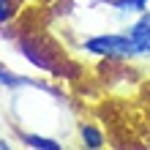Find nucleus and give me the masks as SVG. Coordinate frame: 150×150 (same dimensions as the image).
<instances>
[{
    "instance_id": "nucleus-1",
    "label": "nucleus",
    "mask_w": 150,
    "mask_h": 150,
    "mask_svg": "<svg viewBox=\"0 0 150 150\" xmlns=\"http://www.w3.org/2000/svg\"><path fill=\"white\" fill-rule=\"evenodd\" d=\"M82 49L93 57H104V60H134L139 57V49L134 38L123 33H98L82 41Z\"/></svg>"
},
{
    "instance_id": "nucleus-2",
    "label": "nucleus",
    "mask_w": 150,
    "mask_h": 150,
    "mask_svg": "<svg viewBox=\"0 0 150 150\" xmlns=\"http://www.w3.org/2000/svg\"><path fill=\"white\" fill-rule=\"evenodd\" d=\"M126 33L134 38L137 49H139V57H150V11L137 14V19L126 28Z\"/></svg>"
},
{
    "instance_id": "nucleus-3",
    "label": "nucleus",
    "mask_w": 150,
    "mask_h": 150,
    "mask_svg": "<svg viewBox=\"0 0 150 150\" xmlns=\"http://www.w3.org/2000/svg\"><path fill=\"white\" fill-rule=\"evenodd\" d=\"M0 87L6 90H22V87H41V90H49L41 79H30V76H22V74H14L8 68L0 66Z\"/></svg>"
},
{
    "instance_id": "nucleus-4",
    "label": "nucleus",
    "mask_w": 150,
    "mask_h": 150,
    "mask_svg": "<svg viewBox=\"0 0 150 150\" xmlns=\"http://www.w3.org/2000/svg\"><path fill=\"white\" fill-rule=\"evenodd\" d=\"M22 145H28L33 150H63V142H57L55 137H44V134H19Z\"/></svg>"
},
{
    "instance_id": "nucleus-5",
    "label": "nucleus",
    "mask_w": 150,
    "mask_h": 150,
    "mask_svg": "<svg viewBox=\"0 0 150 150\" xmlns=\"http://www.w3.org/2000/svg\"><path fill=\"white\" fill-rule=\"evenodd\" d=\"M147 3L150 0H107V6H112L117 11V16H137L147 11Z\"/></svg>"
},
{
    "instance_id": "nucleus-6",
    "label": "nucleus",
    "mask_w": 150,
    "mask_h": 150,
    "mask_svg": "<svg viewBox=\"0 0 150 150\" xmlns=\"http://www.w3.org/2000/svg\"><path fill=\"white\" fill-rule=\"evenodd\" d=\"M79 139H82V145L90 147V150H101L104 147V134H101V128L93 126V123H82V126H79Z\"/></svg>"
},
{
    "instance_id": "nucleus-7",
    "label": "nucleus",
    "mask_w": 150,
    "mask_h": 150,
    "mask_svg": "<svg viewBox=\"0 0 150 150\" xmlns=\"http://www.w3.org/2000/svg\"><path fill=\"white\" fill-rule=\"evenodd\" d=\"M19 11V0H0V25L11 22Z\"/></svg>"
},
{
    "instance_id": "nucleus-8",
    "label": "nucleus",
    "mask_w": 150,
    "mask_h": 150,
    "mask_svg": "<svg viewBox=\"0 0 150 150\" xmlns=\"http://www.w3.org/2000/svg\"><path fill=\"white\" fill-rule=\"evenodd\" d=\"M8 147H11V145H8L6 139H0V150H8Z\"/></svg>"
}]
</instances>
